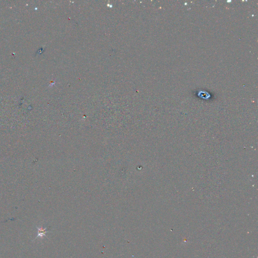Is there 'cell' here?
Listing matches in <instances>:
<instances>
[{"label": "cell", "instance_id": "6da1fadb", "mask_svg": "<svg viewBox=\"0 0 258 258\" xmlns=\"http://www.w3.org/2000/svg\"><path fill=\"white\" fill-rule=\"evenodd\" d=\"M36 228L37 229L38 232H37V237H36L35 238H39V237L42 238L43 236H45L47 233L51 232V230H47L48 228H47H47H43L42 227L39 228L37 226H36Z\"/></svg>", "mask_w": 258, "mask_h": 258}]
</instances>
